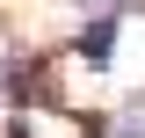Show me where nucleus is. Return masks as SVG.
Here are the masks:
<instances>
[{
    "label": "nucleus",
    "instance_id": "nucleus-1",
    "mask_svg": "<svg viewBox=\"0 0 145 138\" xmlns=\"http://www.w3.org/2000/svg\"><path fill=\"white\" fill-rule=\"evenodd\" d=\"M109 36H116L109 22H87V29H80V51H87V58H109Z\"/></svg>",
    "mask_w": 145,
    "mask_h": 138
},
{
    "label": "nucleus",
    "instance_id": "nucleus-3",
    "mask_svg": "<svg viewBox=\"0 0 145 138\" xmlns=\"http://www.w3.org/2000/svg\"><path fill=\"white\" fill-rule=\"evenodd\" d=\"M15 138H29V131H15Z\"/></svg>",
    "mask_w": 145,
    "mask_h": 138
},
{
    "label": "nucleus",
    "instance_id": "nucleus-2",
    "mask_svg": "<svg viewBox=\"0 0 145 138\" xmlns=\"http://www.w3.org/2000/svg\"><path fill=\"white\" fill-rule=\"evenodd\" d=\"M102 138H145V124H138V116H116V124H109Z\"/></svg>",
    "mask_w": 145,
    "mask_h": 138
}]
</instances>
